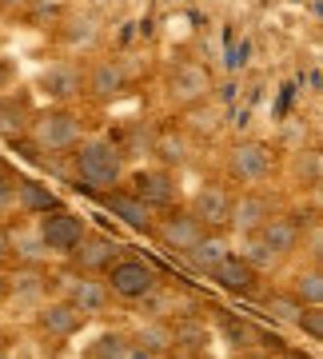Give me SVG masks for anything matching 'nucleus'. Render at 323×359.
<instances>
[{
  "label": "nucleus",
  "instance_id": "obj_25",
  "mask_svg": "<svg viewBox=\"0 0 323 359\" xmlns=\"http://www.w3.org/2000/svg\"><path fill=\"white\" fill-rule=\"evenodd\" d=\"M240 259H244V264L256 271V276H259V271H272L275 264H280V259H275L268 248L259 244V236H244V252H240Z\"/></svg>",
  "mask_w": 323,
  "mask_h": 359
},
{
  "label": "nucleus",
  "instance_id": "obj_10",
  "mask_svg": "<svg viewBox=\"0 0 323 359\" xmlns=\"http://www.w3.org/2000/svg\"><path fill=\"white\" fill-rule=\"evenodd\" d=\"M275 216L272 200L263 192H244L240 200H232V208H228V228L235 231V236H256L268 219Z\"/></svg>",
  "mask_w": 323,
  "mask_h": 359
},
{
  "label": "nucleus",
  "instance_id": "obj_4",
  "mask_svg": "<svg viewBox=\"0 0 323 359\" xmlns=\"http://www.w3.org/2000/svg\"><path fill=\"white\" fill-rule=\"evenodd\" d=\"M275 172V148L268 140H240L228 152V176L235 184H263Z\"/></svg>",
  "mask_w": 323,
  "mask_h": 359
},
{
  "label": "nucleus",
  "instance_id": "obj_15",
  "mask_svg": "<svg viewBox=\"0 0 323 359\" xmlns=\"http://www.w3.org/2000/svg\"><path fill=\"white\" fill-rule=\"evenodd\" d=\"M124 84H128V72L120 60H96L84 72V96H92V100H116Z\"/></svg>",
  "mask_w": 323,
  "mask_h": 359
},
{
  "label": "nucleus",
  "instance_id": "obj_34",
  "mask_svg": "<svg viewBox=\"0 0 323 359\" xmlns=\"http://www.w3.org/2000/svg\"><path fill=\"white\" fill-rule=\"evenodd\" d=\"M0 4H8V8H16V4H25V0H0Z\"/></svg>",
  "mask_w": 323,
  "mask_h": 359
},
{
  "label": "nucleus",
  "instance_id": "obj_8",
  "mask_svg": "<svg viewBox=\"0 0 323 359\" xmlns=\"http://www.w3.org/2000/svg\"><path fill=\"white\" fill-rule=\"evenodd\" d=\"M120 252H124V248H120L112 236H104V231H84V240L72 248L68 259H72V271H76V276H104V271L120 259Z\"/></svg>",
  "mask_w": 323,
  "mask_h": 359
},
{
  "label": "nucleus",
  "instance_id": "obj_16",
  "mask_svg": "<svg viewBox=\"0 0 323 359\" xmlns=\"http://www.w3.org/2000/svg\"><path fill=\"white\" fill-rule=\"evenodd\" d=\"M84 320H88V316L76 311L68 299H52V304L40 308V320L36 323H40V332L48 335V339H72V335L84 327Z\"/></svg>",
  "mask_w": 323,
  "mask_h": 359
},
{
  "label": "nucleus",
  "instance_id": "obj_33",
  "mask_svg": "<svg viewBox=\"0 0 323 359\" xmlns=\"http://www.w3.org/2000/svg\"><path fill=\"white\" fill-rule=\"evenodd\" d=\"M8 228H4V224H0V268H4V264H8Z\"/></svg>",
  "mask_w": 323,
  "mask_h": 359
},
{
  "label": "nucleus",
  "instance_id": "obj_30",
  "mask_svg": "<svg viewBox=\"0 0 323 359\" xmlns=\"http://www.w3.org/2000/svg\"><path fill=\"white\" fill-rule=\"evenodd\" d=\"M296 327H299V332H308L311 339H319V335H323V311L319 308H303V316L296 320Z\"/></svg>",
  "mask_w": 323,
  "mask_h": 359
},
{
  "label": "nucleus",
  "instance_id": "obj_21",
  "mask_svg": "<svg viewBox=\"0 0 323 359\" xmlns=\"http://www.w3.org/2000/svg\"><path fill=\"white\" fill-rule=\"evenodd\" d=\"M212 283H220L224 292H232V295H252L256 292V283H259V276L247 268L240 256H228L224 264L212 268Z\"/></svg>",
  "mask_w": 323,
  "mask_h": 359
},
{
  "label": "nucleus",
  "instance_id": "obj_24",
  "mask_svg": "<svg viewBox=\"0 0 323 359\" xmlns=\"http://www.w3.org/2000/svg\"><path fill=\"white\" fill-rule=\"evenodd\" d=\"M28 120H32V116H28L25 96H0V132H4V136H16Z\"/></svg>",
  "mask_w": 323,
  "mask_h": 359
},
{
  "label": "nucleus",
  "instance_id": "obj_13",
  "mask_svg": "<svg viewBox=\"0 0 323 359\" xmlns=\"http://www.w3.org/2000/svg\"><path fill=\"white\" fill-rule=\"evenodd\" d=\"M100 204L108 208V212L124 224V228H132V231H152V224H156V212H152V208H144L140 200L128 192V188L100 192Z\"/></svg>",
  "mask_w": 323,
  "mask_h": 359
},
{
  "label": "nucleus",
  "instance_id": "obj_26",
  "mask_svg": "<svg viewBox=\"0 0 323 359\" xmlns=\"http://www.w3.org/2000/svg\"><path fill=\"white\" fill-rule=\"evenodd\" d=\"M263 311H268L272 320H280V323H296L299 316H303V308H299L287 292H272L268 299H263Z\"/></svg>",
  "mask_w": 323,
  "mask_h": 359
},
{
  "label": "nucleus",
  "instance_id": "obj_9",
  "mask_svg": "<svg viewBox=\"0 0 323 359\" xmlns=\"http://www.w3.org/2000/svg\"><path fill=\"white\" fill-rule=\"evenodd\" d=\"M207 92H212V76H207L204 65L184 60V65L172 68V76H168V100L176 104V108H195V104H204Z\"/></svg>",
  "mask_w": 323,
  "mask_h": 359
},
{
  "label": "nucleus",
  "instance_id": "obj_35",
  "mask_svg": "<svg viewBox=\"0 0 323 359\" xmlns=\"http://www.w3.org/2000/svg\"><path fill=\"white\" fill-rule=\"evenodd\" d=\"M275 359H308V355H275Z\"/></svg>",
  "mask_w": 323,
  "mask_h": 359
},
{
  "label": "nucleus",
  "instance_id": "obj_1",
  "mask_svg": "<svg viewBox=\"0 0 323 359\" xmlns=\"http://www.w3.org/2000/svg\"><path fill=\"white\" fill-rule=\"evenodd\" d=\"M68 160H72V176L88 184L92 192H112L124 180V148L108 136H84Z\"/></svg>",
  "mask_w": 323,
  "mask_h": 359
},
{
  "label": "nucleus",
  "instance_id": "obj_31",
  "mask_svg": "<svg viewBox=\"0 0 323 359\" xmlns=\"http://www.w3.org/2000/svg\"><path fill=\"white\" fill-rule=\"evenodd\" d=\"M140 344H152V351H168L172 332L168 327H148V332H140Z\"/></svg>",
  "mask_w": 323,
  "mask_h": 359
},
{
  "label": "nucleus",
  "instance_id": "obj_18",
  "mask_svg": "<svg viewBox=\"0 0 323 359\" xmlns=\"http://www.w3.org/2000/svg\"><path fill=\"white\" fill-rule=\"evenodd\" d=\"M56 208H64V204H60V196L52 192L48 184L16 176V212H25V216H48Z\"/></svg>",
  "mask_w": 323,
  "mask_h": 359
},
{
  "label": "nucleus",
  "instance_id": "obj_5",
  "mask_svg": "<svg viewBox=\"0 0 323 359\" xmlns=\"http://www.w3.org/2000/svg\"><path fill=\"white\" fill-rule=\"evenodd\" d=\"M36 231H40V244H44L48 256H72V248L84 240L88 224H84V216H76V212L56 208V212H48V216H40Z\"/></svg>",
  "mask_w": 323,
  "mask_h": 359
},
{
  "label": "nucleus",
  "instance_id": "obj_3",
  "mask_svg": "<svg viewBox=\"0 0 323 359\" xmlns=\"http://www.w3.org/2000/svg\"><path fill=\"white\" fill-rule=\"evenodd\" d=\"M104 287H108V295H116L124 304H144V299H152L160 292V271L148 259L120 256L112 268L104 271Z\"/></svg>",
  "mask_w": 323,
  "mask_h": 359
},
{
  "label": "nucleus",
  "instance_id": "obj_20",
  "mask_svg": "<svg viewBox=\"0 0 323 359\" xmlns=\"http://www.w3.org/2000/svg\"><path fill=\"white\" fill-rule=\"evenodd\" d=\"M232 256V244H228V236H220V231H204V240L188 252V268L200 271V276H212V268L216 264H224V259Z\"/></svg>",
  "mask_w": 323,
  "mask_h": 359
},
{
  "label": "nucleus",
  "instance_id": "obj_12",
  "mask_svg": "<svg viewBox=\"0 0 323 359\" xmlns=\"http://www.w3.org/2000/svg\"><path fill=\"white\" fill-rule=\"evenodd\" d=\"M40 88L48 92L56 104L80 100V96H84V68H80L76 60H56V65L44 68V76H40Z\"/></svg>",
  "mask_w": 323,
  "mask_h": 359
},
{
  "label": "nucleus",
  "instance_id": "obj_7",
  "mask_svg": "<svg viewBox=\"0 0 323 359\" xmlns=\"http://www.w3.org/2000/svg\"><path fill=\"white\" fill-rule=\"evenodd\" d=\"M144 208H152V212H172V208L180 204V176L168 172V168H148L140 176L132 180L128 188Z\"/></svg>",
  "mask_w": 323,
  "mask_h": 359
},
{
  "label": "nucleus",
  "instance_id": "obj_14",
  "mask_svg": "<svg viewBox=\"0 0 323 359\" xmlns=\"http://www.w3.org/2000/svg\"><path fill=\"white\" fill-rule=\"evenodd\" d=\"M228 208H232V192L212 180V184H204V188H195L188 212H192L204 228H220V224H228Z\"/></svg>",
  "mask_w": 323,
  "mask_h": 359
},
{
  "label": "nucleus",
  "instance_id": "obj_28",
  "mask_svg": "<svg viewBox=\"0 0 323 359\" xmlns=\"http://www.w3.org/2000/svg\"><path fill=\"white\" fill-rule=\"evenodd\" d=\"M319 168H323V160H319V152H315V148L296 152V160H291V172H296L299 180H308V184H315V180H319Z\"/></svg>",
  "mask_w": 323,
  "mask_h": 359
},
{
  "label": "nucleus",
  "instance_id": "obj_19",
  "mask_svg": "<svg viewBox=\"0 0 323 359\" xmlns=\"http://www.w3.org/2000/svg\"><path fill=\"white\" fill-rule=\"evenodd\" d=\"M148 148H152V156L160 160V168H168V172L184 168L188 164V156H192V140H188L180 128H160Z\"/></svg>",
  "mask_w": 323,
  "mask_h": 359
},
{
  "label": "nucleus",
  "instance_id": "obj_11",
  "mask_svg": "<svg viewBox=\"0 0 323 359\" xmlns=\"http://www.w3.org/2000/svg\"><path fill=\"white\" fill-rule=\"evenodd\" d=\"M60 299H68L76 311H84V316H92V311H104L108 308V287H104L100 276H76V271H68L64 280H60Z\"/></svg>",
  "mask_w": 323,
  "mask_h": 359
},
{
  "label": "nucleus",
  "instance_id": "obj_22",
  "mask_svg": "<svg viewBox=\"0 0 323 359\" xmlns=\"http://www.w3.org/2000/svg\"><path fill=\"white\" fill-rule=\"evenodd\" d=\"M8 256H16V264H25V268H40L48 252L40 244L36 228H8Z\"/></svg>",
  "mask_w": 323,
  "mask_h": 359
},
{
  "label": "nucleus",
  "instance_id": "obj_29",
  "mask_svg": "<svg viewBox=\"0 0 323 359\" xmlns=\"http://www.w3.org/2000/svg\"><path fill=\"white\" fill-rule=\"evenodd\" d=\"M8 212H16V176L0 168V216H8Z\"/></svg>",
  "mask_w": 323,
  "mask_h": 359
},
{
  "label": "nucleus",
  "instance_id": "obj_23",
  "mask_svg": "<svg viewBox=\"0 0 323 359\" xmlns=\"http://www.w3.org/2000/svg\"><path fill=\"white\" fill-rule=\"evenodd\" d=\"M287 295L296 299L299 308H323V276H319V264H311V268H299L291 276V287Z\"/></svg>",
  "mask_w": 323,
  "mask_h": 359
},
{
  "label": "nucleus",
  "instance_id": "obj_6",
  "mask_svg": "<svg viewBox=\"0 0 323 359\" xmlns=\"http://www.w3.org/2000/svg\"><path fill=\"white\" fill-rule=\"evenodd\" d=\"M204 224L192 216V212H180V208H172V212H164V216L152 224V236L160 240V248L164 252H176V256H188L200 240H204Z\"/></svg>",
  "mask_w": 323,
  "mask_h": 359
},
{
  "label": "nucleus",
  "instance_id": "obj_27",
  "mask_svg": "<svg viewBox=\"0 0 323 359\" xmlns=\"http://www.w3.org/2000/svg\"><path fill=\"white\" fill-rule=\"evenodd\" d=\"M64 40H68V48H92L96 44V25L88 16H72L64 25Z\"/></svg>",
  "mask_w": 323,
  "mask_h": 359
},
{
  "label": "nucleus",
  "instance_id": "obj_32",
  "mask_svg": "<svg viewBox=\"0 0 323 359\" xmlns=\"http://www.w3.org/2000/svg\"><path fill=\"white\" fill-rule=\"evenodd\" d=\"M100 351H96V359H124V339L120 335H112V339H100Z\"/></svg>",
  "mask_w": 323,
  "mask_h": 359
},
{
  "label": "nucleus",
  "instance_id": "obj_17",
  "mask_svg": "<svg viewBox=\"0 0 323 359\" xmlns=\"http://www.w3.org/2000/svg\"><path fill=\"white\" fill-rule=\"evenodd\" d=\"M259 236V244L268 248L275 259H287V256H296L299 252V240H303V231H299V224L291 216H272L263 228L256 231Z\"/></svg>",
  "mask_w": 323,
  "mask_h": 359
},
{
  "label": "nucleus",
  "instance_id": "obj_2",
  "mask_svg": "<svg viewBox=\"0 0 323 359\" xmlns=\"http://www.w3.org/2000/svg\"><path fill=\"white\" fill-rule=\"evenodd\" d=\"M28 132H32V144H36L40 152L64 156L84 140V120L68 104H56V108H44V112L32 116L28 120Z\"/></svg>",
  "mask_w": 323,
  "mask_h": 359
}]
</instances>
